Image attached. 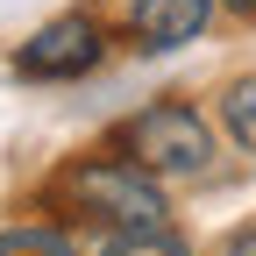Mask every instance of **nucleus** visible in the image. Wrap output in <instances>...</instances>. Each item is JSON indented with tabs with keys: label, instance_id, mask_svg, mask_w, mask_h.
Masks as SVG:
<instances>
[{
	"label": "nucleus",
	"instance_id": "1",
	"mask_svg": "<svg viewBox=\"0 0 256 256\" xmlns=\"http://www.w3.org/2000/svg\"><path fill=\"white\" fill-rule=\"evenodd\" d=\"M43 206H57L72 228H107V235H142V228H171V192L156 171H142L128 150H92L72 156Z\"/></svg>",
	"mask_w": 256,
	"mask_h": 256
},
{
	"label": "nucleus",
	"instance_id": "2",
	"mask_svg": "<svg viewBox=\"0 0 256 256\" xmlns=\"http://www.w3.org/2000/svg\"><path fill=\"white\" fill-rule=\"evenodd\" d=\"M114 150H128L156 178H206L214 171V128L192 100H150L121 121Z\"/></svg>",
	"mask_w": 256,
	"mask_h": 256
},
{
	"label": "nucleus",
	"instance_id": "3",
	"mask_svg": "<svg viewBox=\"0 0 256 256\" xmlns=\"http://www.w3.org/2000/svg\"><path fill=\"white\" fill-rule=\"evenodd\" d=\"M100 64H107V22L100 14H57L14 50V72L36 86H72L86 72H100Z\"/></svg>",
	"mask_w": 256,
	"mask_h": 256
},
{
	"label": "nucleus",
	"instance_id": "4",
	"mask_svg": "<svg viewBox=\"0 0 256 256\" xmlns=\"http://www.w3.org/2000/svg\"><path fill=\"white\" fill-rule=\"evenodd\" d=\"M206 22H214V0H128L121 36L136 43V50H150V57H164V50L200 43Z\"/></svg>",
	"mask_w": 256,
	"mask_h": 256
},
{
	"label": "nucleus",
	"instance_id": "5",
	"mask_svg": "<svg viewBox=\"0 0 256 256\" xmlns=\"http://www.w3.org/2000/svg\"><path fill=\"white\" fill-rule=\"evenodd\" d=\"M220 128L235 136V150L256 156V78H228L220 86Z\"/></svg>",
	"mask_w": 256,
	"mask_h": 256
},
{
	"label": "nucleus",
	"instance_id": "6",
	"mask_svg": "<svg viewBox=\"0 0 256 256\" xmlns=\"http://www.w3.org/2000/svg\"><path fill=\"white\" fill-rule=\"evenodd\" d=\"M0 256H78V242H72V228H8Z\"/></svg>",
	"mask_w": 256,
	"mask_h": 256
},
{
	"label": "nucleus",
	"instance_id": "7",
	"mask_svg": "<svg viewBox=\"0 0 256 256\" xmlns=\"http://www.w3.org/2000/svg\"><path fill=\"white\" fill-rule=\"evenodd\" d=\"M100 256H192L171 228H142V235H107V249Z\"/></svg>",
	"mask_w": 256,
	"mask_h": 256
},
{
	"label": "nucleus",
	"instance_id": "8",
	"mask_svg": "<svg viewBox=\"0 0 256 256\" xmlns=\"http://www.w3.org/2000/svg\"><path fill=\"white\" fill-rule=\"evenodd\" d=\"M220 256H256V228H242V235H228V249Z\"/></svg>",
	"mask_w": 256,
	"mask_h": 256
},
{
	"label": "nucleus",
	"instance_id": "9",
	"mask_svg": "<svg viewBox=\"0 0 256 256\" xmlns=\"http://www.w3.org/2000/svg\"><path fill=\"white\" fill-rule=\"evenodd\" d=\"M214 8H228V14H242V22H256V0H214Z\"/></svg>",
	"mask_w": 256,
	"mask_h": 256
}]
</instances>
